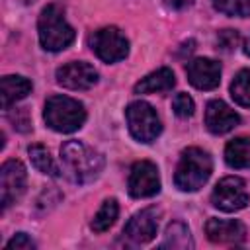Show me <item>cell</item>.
Segmentation results:
<instances>
[{
  "mask_svg": "<svg viewBox=\"0 0 250 250\" xmlns=\"http://www.w3.org/2000/svg\"><path fill=\"white\" fill-rule=\"evenodd\" d=\"M61 162L66 178L74 184L96 180L104 168V156L80 141H66L61 146Z\"/></svg>",
  "mask_w": 250,
  "mask_h": 250,
  "instance_id": "6da1fadb",
  "label": "cell"
},
{
  "mask_svg": "<svg viewBox=\"0 0 250 250\" xmlns=\"http://www.w3.org/2000/svg\"><path fill=\"white\" fill-rule=\"evenodd\" d=\"M211 170H213V162L209 152L197 146H189L182 152L180 162L176 166V174H174L176 188L182 191H197L209 180Z\"/></svg>",
  "mask_w": 250,
  "mask_h": 250,
  "instance_id": "7a4b0ae2",
  "label": "cell"
},
{
  "mask_svg": "<svg viewBox=\"0 0 250 250\" xmlns=\"http://www.w3.org/2000/svg\"><path fill=\"white\" fill-rule=\"evenodd\" d=\"M37 31H39L41 47L51 53L62 51L74 41V29L68 25L62 8L57 4H49L41 10Z\"/></svg>",
  "mask_w": 250,
  "mask_h": 250,
  "instance_id": "3957f363",
  "label": "cell"
},
{
  "mask_svg": "<svg viewBox=\"0 0 250 250\" xmlns=\"http://www.w3.org/2000/svg\"><path fill=\"white\" fill-rule=\"evenodd\" d=\"M45 123L57 133H74L86 121L84 105L68 96H51L45 102Z\"/></svg>",
  "mask_w": 250,
  "mask_h": 250,
  "instance_id": "277c9868",
  "label": "cell"
},
{
  "mask_svg": "<svg viewBox=\"0 0 250 250\" xmlns=\"http://www.w3.org/2000/svg\"><path fill=\"white\" fill-rule=\"evenodd\" d=\"M125 117H127L129 133L139 143H152L162 131V123H160L156 109L146 102L139 100V102L129 104L125 109Z\"/></svg>",
  "mask_w": 250,
  "mask_h": 250,
  "instance_id": "5b68a950",
  "label": "cell"
},
{
  "mask_svg": "<svg viewBox=\"0 0 250 250\" xmlns=\"http://www.w3.org/2000/svg\"><path fill=\"white\" fill-rule=\"evenodd\" d=\"M248 189H246V184L242 178L238 176H227L223 178L213 193H211V201L217 209L225 211V213H234V211H240L248 205Z\"/></svg>",
  "mask_w": 250,
  "mask_h": 250,
  "instance_id": "8992f818",
  "label": "cell"
},
{
  "mask_svg": "<svg viewBox=\"0 0 250 250\" xmlns=\"http://www.w3.org/2000/svg\"><path fill=\"white\" fill-rule=\"evenodd\" d=\"M92 51L102 59L104 62H117L127 57L129 53V41L117 27H102L94 31L90 37Z\"/></svg>",
  "mask_w": 250,
  "mask_h": 250,
  "instance_id": "52a82bcc",
  "label": "cell"
},
{
  "mask_svg": "<svg viewBox=\"0 0 250 250\" xmlns=\"http://www.w3.org/2000/svg\"><path fill=\"white\" fill-rule=\"evenodd\" d=\"M127 188L133 197H152L160 191V176L156 164L150 160H139L131 166Z\"/></svg>",
  "mask_w": 250,
  "mask_h": 250,
  "instance_id": "ba28073f",
  "label": "cell"
},
{
  "mask_svg": "<svg viewBox=\"0 0 250 250\" xmlns=\"http://www.w3.org/2000/svg\"><path fill=\"white\" fill-rule=\"evenodd\" d=\"M27 172L20 160H6L0 168V203L2 209L10 207L25 191Z\"/></svg>",
  "mask_w": 250,
  "mask_h": 250,
  "instance_id": "9c48e42d",
  "label": "cell"
},
{
  "mask_svg": "<svg viewBox=\"0 0 250 250\" xmlns=\"http://www.w3.org/2000/svg\"><path fill=\"white\" fill-rule=\"evenodd\" d=\"M57 82L68 90H88L98 82V70L84 61H72L57 68Z\"/></svg>",
  "mask_w": 250,
  "mask_h": 250,
  "instance_id": "30bf717a",
  "label": "cell"
},
{
  "mask_svg": "<svg viewBox=\"0 0 250 250\" xmlns=\"http://www.w3.org/2000/svg\"><path fill=\"white\" fill-rule=\"evenodd\" d=\"M186 74L189 84L195 86L197 90H213L221 82V64L213 59L199 57L188 62Z\"/></svg>",
  "mask_w": 250,
  "mask_h": 250,
  "instance_id": "8fae6325",
  "label": "cell"
},
{
  "mask_svg": "<svg viewBox=\"0 0 250 250\" xmlns=\"http://www.w3.org/2000/svg\"><path fill=\"white\" fill-rule=\"evenodd\" d=\"M158 230V211L154 207L135 213L125 225V236L137 244L150 242Z\"/></svg>",
  "mask_w": 250,
  "mask_h": 250,
  "instance_id": "7c38bea8",
  "label": "cell"
},
{
  "mask_svg": "<svg viewBox=\"0 0 250 250\" xmlns=\"http://www.w3.org/2000/svg\"><path fill=\"white\" fill-rule=\"evenodd\" d=\"M240 123L238 113L223 100H211L205 107V125L215 135H225Z\"/></svg>",
  "mask_w": 250,
  "mask_h": 250,
  "instance_id": "4fadbf2b",
  "label": "cell"
},
{
  "mask_svg": "<svg viewBox=\"0 0 250 250\" xmlns=\"http://www.w3.org/2000/svg\"><path fill=\"white\" fill-rule=\"evenodd\" d=\"M205 234L215 244H240L246 236V229L234 219H209L205 225Z\"/></svg>",
  "mask_w": 250,
  "mask_h": 250,
  "instance_id": "5bb4252c",
  "label": "cell"
},
{
  "mask_svg": "<svg viewBox=\"0 0 250 250\" xmlns=\"http://www.w3.org/2000/svg\"><path fill=\"white\" fill-rule=\"evenodd\" d=\"M31 92V82L20 74H8L0 82V104L2 109H10L16 102L23 100Z\"/></svg>",
  "mask_w": 250,
  "mask_h": 250,
  "instance_id": "9a60e30c",
  "label": "cell"
},
{
  "mask_svg": "<svg viewBox=\"0 0 250 250\" xmlns=\"http://www.w3.org/2000/svg\"><path fill=\"white\" fill-rule=\"evenodd\" d=\"M176 84V76L170 68L162 66L150 74H146L145 78H141L135 84V94H158V92H168L172 90Z\"/></svg>",
  "mask_w": 250,
  "mask_h": 250,
  "instance_id": "2e32d148",
  "label": "cell"
},
{
  "mask_svg": "<svg viewBox=\"0 0 250 250\" xmlns=\"http://www.w3.org/2000/svg\"><path fill=\"white\" fill-rule=\"evenodd\" d=\"M225 160L230 168H250V137H236L225 146Z\"/></svg>",
  "mask_w": 250,
  "mask_h": 250,
  "instance_id": "e0dca14e",
  "label": "cell"
},
{
  "mask_svg": "<svg viewBox=\"0 0 250 250\" xmlns=\"http://www.w3.org/2000/svg\"><path fill=\"white\" fill-rule=\"evenodd\" d=\"M160 248H172V250H188V248H193V240H191L189 229L182 221L170 223L166 227L164 240H162Z\"/></svg>",
  "mask_w": 250,
  "mask_h": 250,
  "instance_id": "ac0fdd59",
  "label": "cell"
},
{
  "mask_svg": "<svg viewBox=\"0 0 250 250\" xmlns=\"http://www.w3.org/2000/svg\"><path fill=\"white\" fill-rule=\"evenodd\" d=\"M119 215V205L115 199H105L102 203V207L98 209V213L92 219V230L94 232H105L117 219Z\"/></svg>",
  "mask_w": 250,
  "mask_h": 250,
  "instance_id": "d6986e66",
  "label": "cell"
},
{
  "mask_svg": "<svg viewBox=\"0 0 250 250\" xmlns=\"http://www.w3.org/2000/svg\"><path fill=\"white\" fill-rule=\"evenodd\" d=\"M27 152H29L31 164H33L41 174H47V176H53V178L59 176V168H57L55 160L51 158L49 150H47L43 145H31V146L27 148Z\"/></svg>",
  "mask_w": 250,
  "mask_h": 250,
  "instance_id": "ffe728a7",
  "label": "cell"
},
{
  "mask_svg": "<svg viewBox=\"0 0 250 250\" xmlns=\"http://www.w3.org/2000/svg\"><path fill=\"white\" fill-rule=\"evenodd\" d=\"M230 96L238 105L250 107V68H244L234 76L230 84Z\"/></svg>",
  "mask_w": 250,
  "mask_h": 250,
  "instance_id": "44dd1931",
  "label": "cell"
},
{
  "mask_svg": "<svg viewBox=\"0 0 250 250\" xmlns=\"http://www.w3.org/2000/svg\"><path fill=\"white\" fill-rule=\"evenodd\" d=\"M215 10L227 16L234 18H246L250 16V0H213Z\"/></svg>",
  "mask_w": 250,
  "mask_h": 250,
  "instance_id": "7402d4cb",
  "label": "cell"
},
{
  "mask_svg": "<svg viewBox=\"0 0 250 250\" xmlns=\"http://www.w3.org/2000/svg\"><path fill=\"white\" fill-rule=\"evenodd\" d=\"M240 43V35L236 29H223L217 33V49L223 53H230L238 47Z\"/></svg>",
  "mask_w": 250,
  "mask_h": 250,
  "instance_id": "603a6c76",
  "label": "cell"
},
{
  "mask_svg": "<svg viewBox=\"0 0 250 250\" xmlns=\"http://www.w3.org/2000/svg\"><path fill=\"white\" fill-rule=\"evenodd\" d=\"M172 109H174V113H176L178 117H189V115H193L195 104H193V100H191L188 94L180 92V94H176L174 100H172Z\"/></svg>",
  "mask_w": 250,
  "mask_h": 250,
  "instance_id": "cb8c5ba5",
  "label": "cell"
},
{
  "mask_svg": "<svg viewBox=\"0 0 250 250\" xmlns=\"http://www.w3.org/2000/svg\"><path fill=\"white\" fill-rule=\"evenodd\" d=\"M6 248H8V250H33V248H35V242H33L25 232H18L12 240H8Z\"/></svg>",
  "mask_w": 250,
  "mask_h": 250,
  "instance_id": "d4e9b609",
  "label": "cell"
},
{
  "mask_svg": "<svg viewBox=\"0 0 250 250\" xmlns=\"http://www.w3.org/2000/svg\"><path fill=\"white\" fill-rule=\"evenodd\" d=\"M168 8H172V10H182V8H186V6H189L193 0H162Z\"/></svg>",
  "mask_w": 250,
  "mask_h": 250,
  "instance_id": "484cf974",
  "label": "cell"
},
{
  "mask_svg": "<svg viewBox=\"0 0 250 250\" xmlns=\"http://www.w3.org/2000/svg\"><path fill=\"white\" fill-rule=\"evenodd\" d=\"M242 49H244V53H246V55L250 57V35H248V37L244 39V47H242Z\"/></svg>",
  "mask_w": 250,
  "mask_h": 250,
  "instance_id": "4316f807",
  "label": "cell"
}]
</instances>
